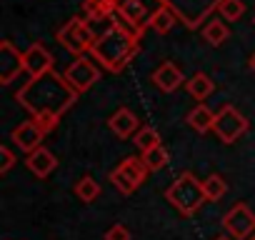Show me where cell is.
Segmentation results:
<instances>
[{"label": "cell", "mask_w": 255, "mask_h": 240, "mask_svg": "<svg viewBox=\"0 0 255 240\" xmlns=\"http://www.w3.org/2000/svg\"><path fill=\"white\" fill-rule=\"evenodd\" d=\"M253 25H255V18H253Z\"/></svg>", "instance_id": "cell-32"}, {"label": "cell", "mask_w": 255, "mask_h": 240, "mask_svg": "<svg viewBox=\"0 0 255 240\" xmlns=\"http://www.w3.org/2000/svg\"><path fill=\"white\" fill-rule=\"evenodd\" d=\"M20 73H25L23 53L10 40H3L0 43V85H10Z\"/></svg>", "instance_id": "cell-11"}, {"label": "cell", "mask_w": 255, "mask_h": 240, "mask_svg": "<svg viewBox=\"0 0 255 240\" xmlns=\"http://www.w3.org/2000/svg\"><path fill=\"white\" fill-rule=\"evenodd\" d=\"M25 165H28V170L35 175V178H48L55 168H58V158L45 148V145H40V148H35L33 153H28V158H25Z\"/></svg>", "instance_id": "cell-16"}, {"label": "cell", "mask_w": 255, "mask_h": 240, "mask_svg": "<svg viewBox=\"0 0 255 240\" xmlns=\"http://www.w3.org/2000/svg\"><path fill=\"white\" fill-rule=\"evenodd\" d=\"M163 3L173 8V13L185 28L195 30L200 28V23H208V18L218 10L220 0H163Z\"/></svg>", "instance_id": "cell-6"}, {"label": "cell", "mask_w": 255, "mask_h": 240, "mask_svg": "<svg viewBox=\"0 0 255 240\" xmlns=\"http://www.w3.org/2000/svg\"><path fill=\"white\" fill-rule=\"evenodd\" d=\"M148 173H150V168L145 165V160L130 155V158H125V160L110 173V183L115 185V190H118L120 195H133V193L145 183Z\"/></svg>", "instance_id": "cell-5"}, {"label": "cell", "mask_w": 255, "mask_h": 240, "mask_svg": "<svg viewBox=\"0 0 255 240\" xmlns=\"http://www.w3.org/2000/svg\"><path fill=\"white\" fill-rule=\"evenodd\" d=\"M108 128H110L120 140H125V138H133V135L140 130V120L135 118V113H133L130 108H118V110L110 115V120H108Z\"/></svg>", "instance_id": "cell-15"}, {"label": "cell", "mask_w": 255, "mask_h": 240, "mask_svg": "<svg viewBox=\"0 0 255 240\" xmlns=\"http://www.w3.org/2000/svg\"><path fill=\"white\" fill-rule=\"evenodd\" d=\"M113 3H118V0H113Z\"/></svg>", "instance_id": "cell-33"}, {"label": "cell", "mask_w": 255, "mask_h": 240, "mask_svg": "<svg viewBox=\"0 0 255 240\" xmlns=\"http://www.w3.org/2000/svg\"><path fill=\"white\" fill-rule=\"evenodd\" d=\"M158 8V5H155ZM155 8H150L145 0H118V8H115V18L120 20V23H125L130 30H135V33H145L148 30V20H150V15H153V10Z\"/></svg>", "instance_id": "cell-9"}, {"label": "cell", "mask_w": 255, "mask_h": 240, "mask_svg": "<svg viewBox=\"0 0 255 240\" xmlns=\"http://www.w3.org/2000/svg\"><path fill=\"white\" fill-rule=\"evenodd\" d=\"M140 38H143L140 33L130 30L125 23L115 18L110 25H105L103 33H98L90 58H95V63H100L103 70L120 73L140 50Z\"/></svg>", "instance_id": "cell-2"}, {"label": "cell", "mask_w": 255, "mask_h": 240, "mask_svg": "<svg viewBox=\"0 0 255 240\" xmlns=\"http://www.w3.org/2000/svg\"><path fill=\"white\" fill-rule=\"evenodd\" d=\"M150 80L160 93H175L180 85H185V75L173 60H165L160 68H155Z\"/></svg>", "instance_id": "cell-13"}, {"label": "cell", "mask_w": 255, "mask_h": 240, "mask_svg": "<svg viewBox=\"0 0 255 240\" xmlns=\"http://www.w3.org/2000/svg\"><path fill=\"white\" fill-rule=\"evenodd\" d=\"M248 63H250V70H253V73H255V53H253V55H250V60H248Z\"/></svg>", "instance_id": "cell-29"}, {"label": "cell", "mask_w": 255, "mask_h": 240, "mask_svg": "<svg viewBox=\"0 0 255 240\" xmlns=\"http://www.w3.org/2000/svg\"><path fill=\"white\" fill-rule=\"evenodd\" d=\"M248 128H250L248 118H245L240 110H235L233 105H223V108L215 113V125H213V133H215V135H218V140H220V143H225V145H233L240 135H245V133H248Z\"/></svg>", "instance_id": "cell-7"}, {"label": "cell", "mask_w": 255, "mask_h": 240, "mask_svg": "<svg viewBox=\"0 0 255 240\" xmlns=\"http://www.w3.org/2000/svg\"><path fill=\"white\" fill-rule=\"evenodd\" d=\"M185 123H188L195 133H200V135L213 133V125H215V113H213L208 105H195V108L185 115Z\"/></svg>", "instance_id": "cell-18"}, {"label": "cell", "mask_w": 255, "mask_h": 240, "mask_svg": "<svg viewBox=\"0 0 255 240\" xmlns=\"http://www.w3.org/2000/svg\"><path fill=\"white\" fill-rule=\"evenodd\" d=\"M203 190H205V198L208 200H220L225 193H228V183L220 178V175H208L205 180H203Z\"/></svg>", "instance_id": "cell-25"}, {"label": "cell", "mask_w": 255, "mask_h": 240, "mask_svg": "<svg viewBox=\"0 0 255 240\" xmlns=\"http://www.w3.org/2000/svg\"><path fill=\"white\" fill-rule=\"evenodd\" d=\"M223 228L228 230L230 238L235 240H248L255 233V213L245 203H235L225 215H223Z\"/></svg>", "instance_id": "cell-10"}, {"label": "cell", "mask_w": 255, "mask_h": 240, "mask_svg": "<svg viewBox=\"0 0 255 240\" xmlns=\"http://www.w3.org/2000/svg\"><path fill=\"white\" fill-rule=\"evenodd\" d=\"M143 160H145V165L150 168V173H160V170L168 165L170 155H168V150H165L163 145H155V148H150V150L143 153Z\"/></svg>", "instance_id": "cell-23"}, {"label": "cell", "mask_w": 255, "mask_h": 240, "mask_svg": "<svg viewBox=\"0 0 255 240\" xmlns=\"http://www.w3.org/2000/svg\"><path fill=\"white\" fill-rule=\"evenodd\" d=\"M248 240H255V233H253V235H250V238H248Z\"/></svg>", "instance_id": "cell-31"}, {"label": "cell", "mask_w": 255, "mask_h": 240, "mask_svg": "<svg viewBox=\"0 0 255 240\" xmlns=\"http://www.w3.org/2000/svg\"><path fill=\"white\" fill-rule=\"evenodd\" d=\"M63 75H65V80L70 83V88H73L78 95H83V93H88V90L100 80V68H98L95 58L75 55V60L65 68Z\"/></svg>", "instance_id": "cell-8"}, {"label": "cell", "mask_w": 255, "mask_h": 240, "mask_svg": "<svg viewBox=\"0 0 255 240\" xmlns=\"http://www.w3.org/2000/svg\"><path fill=\"white\" fill-rule=\"evenodd\" d=\"M165 200L183 218H193L208 198H205V190H203V180H198L193 173H180L170 183V188L165 190Z\"/></svg>", "instance_id": "cell-3"}, {"label": "cell", "mask_w": 255, "mask_h": 240, "mask_svg": "<svg viewBox=\"0 0 255 240\" xmlns=\"http://www.w3.org/2000/svg\"><path fill=\"white\" fill-rule=\"evenodd\" d=\"M73 193H75V198H80V203H93V200L100 195V183H98L95 178H90V175H83V178L75 183Z\"/></svg>", "instance_id": "cell-21"}, {"label": "cell", "mask_w": 255, "mask_h": 240, "mask_svg": "<svg viewBox=\"0 0 255 240\" xmlns=\"http://www.w3.org/2000/svg\"><path fill=\"white\" fill-rule=\"evenodd\" d=\"M185 90H188L198 103H203L205 98H210V95H213L215 83H213V78H210V75H205V73H195L190 80H185Z\"/></svg>", "instance_id": "cell-20"}, {"label": "cell", "mask_w": 255, "mask_h": 240, "mask_svg": "<svg viewBox=\"0 0 255 240\" xmlns=\"http://www.w3.org/2000/svg\"><path fill=\"white\" fill-rule=\"evenodd\" d=\"M43 138H45V133H43V128L35 123V118L20 123V125L13 128V133H10V140H13L23 153H33L35 148H40V145H43Z\"/></svg>", "instance_id": "cell-12"}, {"label": "cell", "mask_w": 255, "mask_h": 240, "mask_svg": "<svg viewBox=\"0 0 255 240\" xmlns=\"http://www.w3.org/2000/svg\"><path fill=\"white\" fill-rule=\"evenodd\" d=\"M23 58H25V73H28L30 78H38V75H45V73L53 70V55H50V50H48L45 45H40V43H33V45L23 53Z\"/></svg>", "instance_id": "cell-14"}, {"label": "cell", "mask_w": 255, "mask_h": 240, "mask_svg": "<svg viewBox=\"0 0 255 240\" xmlns=\"http://www.w3.org/2000/svg\"><path fill=\"white\" fill-rule=\"evenodd\" d=\"M130 238H133L130 230H128L125 225H120V223L110 225V228L105 230V235H103V240H130Z\"/></svg>", "instance_id": "cell-27"}, {"label": "cell", "mask_w": 255, "mask_h": 240, "mask_svg": "<svg viewBox=\"0 0 255 240\" xmlns=\"http://www.w3.org/2000/svg\"><path fill=\"white\" fill-rule=\"evenodd\" d=\"M175 23H178V15L173 13V8L165 5V3H158V8L153 10V15L148 20V30H153L158 35H165L175 28Z\"/></svg>", "instance_id": "cell-17"}, {"label": "cell", "mask_w": 255, "mask_h": 240, "mask_svg": "<svg viewBox=\"0 0 255 240\" xmlns=\"http://www.w3.org/2000/svg\"><path fill=\"white\" fill-rule=\"evenodd\" d=\"M55 38H58V43H60L68 53H73V55H85V53L93 50L98 33L93 30V25H90L88 18L75 15V18H70V20L55 33Z\"/></svg>", "instance_id": "cell-4"}, {"label": "cell", "mask_w": 255, "mask_h": 240, "mask_svg": "<svg viewBox=\"0 0 255 240\" xmlns=\"http://www.w3.org/2000/svg\"><path fill=\"white\" fill-rule=\"evenodd\" d=\"M133 143H135V148H138L140 153H145V150H150V148H155V145H163L158 130L150 128V125H140V130L133 135Z\"/></svg>", "instance_id": "cell-22"}, {"label": "cell", "mask_w": 255, "mask_h": 240, "mask_svg": "<svg viewBox=\"0 0 255 240\" xmlns=\"http://www.w3.org/2000/svg\"><path fill=\"white\" fill-rule=\"evenodd\" d=\"M13 165H15V153L8 145H0V173L5 175Z\"/></svg>", "instance_id": "cell-28"}, {"label": "cell", "mask_w": 255, "mask_h": 240, "mask_svg": "<svg viewBox=\"0 0 255 240\" xmlns=\"http://www.w3.org/2000/svg\"><path fill=\"white\" fill-rule=\"evenodd\" d=\"M18 103L30 113V115H40V113H53V115H65L73 103L78 100V93L70 88V83L65 80V75L50 70L45 75L30 78L20 90H18Z\"/></svg>", "instance_id": "cell-1"}, {"label": "cell", "mask_w": 255, "mask_h": 240, "mask_svg": "<svg viewBox=\"0 0 255 240\" xmlns=\"http://www.w3.org/2000/svg\"><path fill=\"white\" fill-rule=\"evenodd\" d=\"M215 240H235V238H228V235H220V238H215Z\"/></svg>", "instance_id": "cell-30"}, {"label": "cell", "mask_w": 255, "mask_h": 240, "mask_svg": "<svg viewBox=\"0 0 255 240\" xmlns=\"http://www.w3.org/2000/svg\"><path fill=\"white\" fill-rule=\"evenodd\" d=\"M230 38V28H228V20L223 18H210L205 25H203V40L213 48H220L223 43H228Z\"/></svg>", "instance_id": "cell-19"}, {"label": "cell", "mask_w": 255, "mask_h": 240, "mask_svg": "<svg viewBox=\"0 0 255 240\" xmlns=\"http://www.w3.org/2000/svg\"><path fill=\"white\" fill-rule=\"evenodd\" d=\"M218 13H220V18H223V20L235 23V20H240V18H243V13H245V3H243V0H220Z\"/></svg>", "instance_id": "cell-24"}, {"label": "cell", "mask_w": 255, "mask_h": 240, "mask_svg": "<svg viewBox=\"0 0 255 240\" xmlns=\"http://www.w3.org/2000/svg\"><path fill=\"white\" fill-rule=\"evenodd\" d=\"M33 118H35V123L43 128L45 135H48L50 130H55L58 123H60V115H53V113H40V115H33Z\"/></svg>", "instance_id": "cell-26"}]
</instances>
